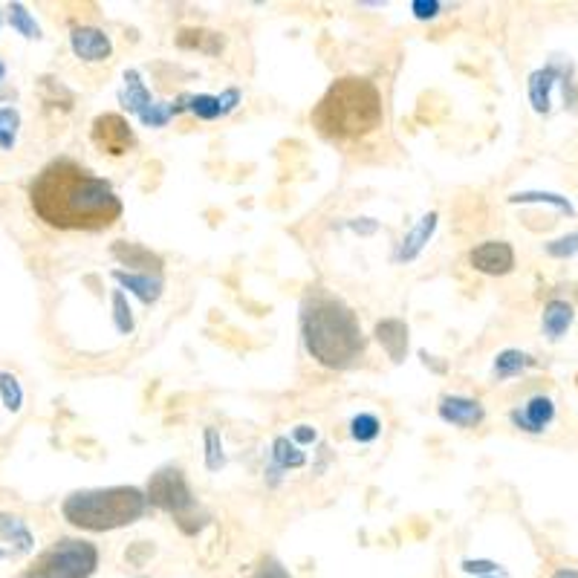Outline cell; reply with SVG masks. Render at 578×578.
I'll list each match as a JSON object with an SVG mask.
<instances>
[{"label":"cell","mask_w":578,"mask_h":578,"mask_svg":"<svg viewBox=\"0 0 578 578\" xmlns=\"http://www.w3.org/2000/svg\"><path fill=\"white\" fill-rule=\"evenodd\" d=\"M29 206L38 220L58 231H102L122 220L124 202L104 177L58 156L29 182Z\"/></svg>","instance_id":"6da1fadb"},{"label":"cell","mask_w":578,"mask_h":578,"mask_svg":"<svg viewBox=\"0 0 578 578\" xmlns=\"http://www.w3.org/2000/svg\"><path fill=\"white\" fill-rule=\"evenodd\" d=\"M301 341L327 370L353 367L367 348L356 309L324 287H312L301 301Z\"/></svg>","instance_id":"7a4b0ae2"},{"label":"cell","mask_w":578,"mask_h":578,"mask_svg":"<svg viewBox=\"0 0 578 578\" xmlns=\"http://www.w3.org/2000/svg\"><path fill=\"white\" fill-rule=\"evenodd\" d=\"M382 90L365 75H345L327 87L309 122L327 142H356L382 128Z\"/></svg>","instance_id":"3957f363"},{"label":"cell","mask_w":578,"mask_h":578,"mask_svg":"<svg viewBox=\"0 0 578 578\" xmlns=\"http://www.w3.org/2000/svg\"><path fill=\"white\" fill-rule=\"evenodd\" d=\"M148 512L145 492L139 486H107V489H78L61 501L64 521L82 533H113Z\"/></svg>","instance_id":"277c9868"},{"label":"cell","mask_w":578,"mask_h":578,"mask_svg":"<svg viewBox=\"0 0 578 578\" xmlns=\"http://www.w3.org/2000/svg\"><path fill=\"white\" fill-rule=\"evenodd\" d=\"M142 492H145L148 506L171 514L182 535L194 538L211 524V512L200 506V501L191 492V483L180 465H171V463L160 465L148 477V486Z\"/></svg>","instance_id":"5b68a950"},{"label":"cell","mask_w":578,"mask_h":578,"mask_svg":"<svg viewBox=\"0 0 578 578\" xmlns=\"http://www.w3.org/2000/svg\"><path fill=\"white\" fill-rule=\"evenodd\" d=\"M29 570L35 578H93L99 570V546L84 538H58Z\"/></svg>","instance_id":"8992f818"},{"label":"cell","mask_w":578,"mask_h":578,"mask_svg":"<svg viewBox=\"0 0 578 578\" xmlns=\"http://www.w3.org/2000/svg\"><path fill=\"white\" fill-rule=\"evenodd\" d=\"M90 139L107 156H124L136 148L133 124L122 113H99L90 124Z\"/></svg>","instance_id":"52a82bcc"},{"label":"cell","mask_w":578,"mask_h":578,"mask_svg":"<svg viewBox=\"0 0 578 578\" xmlns=\"http://www.w3.org/2000/svg\"><path fill=\"white\" fill-rule=\"evenodd\" d=\"M468 267L489 278L509 275L514 269V249L506 240H483L468 252Z\"/></svg>","instance_id":"ba28073f"},{"label":"cell","mask_w":578,"mask_h":578,"mask_svg":"<svg viewBox=\"0 0 578 578\" xmlns=\"http://www.w3.org/2000/svg\"><path fill=\"white\" fill-rule=\"evenodd\" d=\"M70 50L75 58L87 61V64H102V61L113 55V41L99 26H73Z\"/></svg>","instance_id":"9c48e42d"},{"label":"cell","mask_w":578,"mask_h":578,"mask_svg":"<svg viewBox=\"0 0 578 578\" xmlns=\"http://www.w3.org/2000/svg\"><path fill=\"white\" fill-rule=\"evenodd\" d=\"M436 416L448 426L457 428H477L483 419H486V408H483L480 399L460 397V394H446L436 405Z\"/></svg>","instance_id":"30bf717a"},{"label":"cell","mask_w":578,"mask_h":578,"mask_svg":"<svg viewBox=\"0 0 578 578\" xmlns=\"http://www.w3.org/2000/svg\"><path fill=\"white\" fill-rule=\"evenodd\" d=\"M436 226H440V214H436V211H428V214L419 217V220L408 231H405V238L397 243L394 260L397 263H414L419 255L426 252V246L431 243Z\"/></svg>","instance_id":"8fae6325"},{"label":"cell","mask_w":578,"mask_h":578,"mask_svg":"<svg viewBox=\"0 0 578 578\" xmlns=\"http://www.w3.org/2000/svg\"><path fill=\"white\" fill-rule=\"evenodd\" d=\"M111 255L119 267H128L124 272H151V275H162L165 260L162 255L151 252L142 243H131V240H113L111 243Z\"/></svg>","instance_id":"7c38bea8"},{"label":"cell","mask_w":578,"mask_h":578,"mask_svg":"<svg viewBox=\"0 0 578 578\" xmlns=\"http://www.w3.org/2000/svg\"><path fill=\"white\" fill-rule=\"evenodd\" d=\"M373 338L379 341V348L387 353L394 365H402L411 350V330L402 318H382L373 327Z\"/></svg>","instance_id":"4fadbf2b"},{"label":"cell","mask_w":578,"mask_h":578,"mask_svg":"<svg viewBox=\"0 0 578 578\" xmlns=\"http://www.w3.org/2000/svg\"><path fill=\"white\" fill-rule=\"evenodd\" d=\"M113 280L119 284V289L124 295H133L142 304H156L165 292V280L162 275H151V272H124V269H113L111 272Z\"/></svg>","instance_id":"5bb4252c"},{"label":"cell","mask_w":578,"mask_h":578,"mask_svg":"<svg viewBox=\"0 0 578 578\" xmlns=\"http://www.w3.org/2000/svg\"><path fill=\"white\" fill-rule=\"evenodd\" d=\"M509 419H512L514 428H521L526 434H541L555 419V402L550 397L538 394V397L529 399L524 408H514L509 414Z\"/></svg>","instance_id":"9a60e30c"},{"label":"cell","mask_w":578,"mask_h":578,"mask_svg":"<svg viewBox=\"0 0 578 578\" xmlns=\"http://www.w3.org/2000/svg\"><path fill=\"white\" fill-rule=\"evenodd\" d=\"M174 44L185 53H202V55H220L226 50V38L223 33H214V29H202V26H182Z\"/></svg>","instance_id":"2e32d148"},{"label":"cell","mask_w":578,"mask_h":578,"mask_svg":"<svg viewBox=\"0 0 578 578\" xmlns=\"http://www.w3.org/2000/svg\"><path fill=\"white\" fill-rule=\"evenodd\" d=\"M122 93H119V102H122V107L128 113H133L136 119L142 116L148 107L153 104V96H151V90H148V84L142 82V73H139L136 67H131V70H124V75H122Z\"/></svg>","instance_id":"e0dca14e"},{"label":"cell","mask_w":578,"mask_h":578,"mask_svg":"<svg viewBox=\"0 0 578 578\" xmlns=\"http://www.w3.org/2000/svg\"><path fill=\"white\" fill-rule=\"evenodd\" d=\"M561 78V70L555 64L541 67L529 75V104H533L535 113H550L553 107V87Z\"/></svg>","instance_id":"ac0fdd59"},{"label":"cell","mask_w":578,"mask_h":578,"mask_svg":"<svg viewBox=\"0 0 578 578\" xmlns=\"http://www.w3.org/2000/svg\"><path fill=\"white\" fill-rule=\"evenodd\" d=\"M0 538H4L6 544L15 546V553H33L35 550V535L33 529H29V524L24 518H18V514H9V512H0Z\"/></svg>","instance_id":"d6986e66"},{"label":"cell","mask_w":578,"mask_h":578,"mask_svg":"<svg viewBox=\"0 0 578 578\" xmlns=\"http://www.w3.org/2000/svg\"><path fill=\"white\" fill-rule=\"evenodd\" d=\"M573 318H575V312H573V307L567 301H561V299L546 301L544 316H541L544 336L550 338V341H558L573 327Z\"/></svg>","instance_id":"ffe728a7"},{"label":"cell","mask_w":578,"mask_h":578,"mask_svg":"<svg viewBox=\"0 0 578 578\" xmlns=\"http://www.w3.org/2000/svg\"><path fill=\"white\" fill-rule=\"evenodd\" d=\"M269 457H272V465H278L280 472H292V468H304L307 465V451L295 446L289 436H284V434L272 440Z\"/></svg>","instance_id":"44dd1931"},{"label":"cell","mask_w":578,"mask_h":578,"mask_svg":"<svg viewBox=\"0 0 578 578\" xmlns=\"http://www.w3.org/2000/svg\"><path fill=\"white\" fill-rule=\"evenodd\" d=\"M529 367H535V358L524 353V350H514V348H506L495 356V362H492V373L497 379H512V377H518V373L529 370Z\"/></svg>","instance_id":"7402d4cb"},{"label":"cell","mask_w":578,"mask_h":578,"mask_svg":"<svg viewBox=\"0 0 578 578\" xmlns=\"http://www.w3.org/2000/svg\"><path fill=\"white\" fill-rule=\"evenodd\" d=\"M202 463H206L209 472H220V468H226V463H229L223 436L214 426L202 428Z\"/></svg>","instance_id":"603a6c76"},{"label":"cell","mask_w":578,"mask_h":578,"mask_svg":"<svg viewBox=\"0 0 578 578\" xmlns=\"http://www.w3.org/2000/svg\"><path fill=\"white\" fill-rule=\"evenodd\" d=\"M379 434H382V423H379V416L377 414H356L350 419V440L358 443V446H370V443H377L379 440Z\"/></svg>","instance_id":"cb8c5ba5"},{"label":"cell","mask_w":578,"mask_h":578,"mask_svg":"<svg viewBox=\"0 0 578 578\" xmlns=\"http://www.w3.org/2000/svg\"><path fill=\"white\" fill-rule=\"evenodd\" d=\"M111 309H113V327L119 336H131L136 330V316H133V307L128 301V295H124L119 287L111 292Z\"/></svg>","instance_id":"d4e9b609"},{"label":"cell","mask_w":578,"mask_h":578,"mask_svg":"<svg viewBox=\"0 0 578 578\" xmlns=\"http://www.w3.org/2000/svg\"><path fill=\"white\" fill-rule=\"evenodd\" d=\"M9 24L18 35H24L26 41H38L41 38V26L33 18V12H29L24 4H12L9 6Z\"/></svg>","instance_id":"484cf974"},{"label":"cell","mask_w":578,"mask_h":578,"mask_svg":"<svg viewBox=\"0 0 578 578\" xmlns=\"http://www.w3.org/2000/svg\"><path fill=\"white\" fill-rule=\"evenodd\" d=\"M185 111L194 113L200 122H217V119H223L220 102H217V96H209V93H194V96L185 99Z\"/></svg>","instance_id":"4316f807"},{"label":"cell","mask_w":578,"mask_h":578,"mask_svg":"<svg viewBox=\"0 0 578 578\" xmlns=\"http://www.w3.org/2000/svg\"><path fill=\"white\" fill-rule=\"evenodd\" d=\"M509 202H546V206H555L561 214L573 217L575 214V206L561 194H553V191H514L509 194Z\"/></svg>","instance_id":"83f0119b"},{"label":"cell","mask_w":578,"mask_h":578,"mask_svg":"<svg viewBox=\"0 0 578 578\" xmlns=\"http://www.w3.org/2000/svg\"><path fill=\"white\" fill-rule=\"evenodd\" d=\"M18 128H21V113L15 107H0V148L12 151L18 142Z\"/></svg>","instance_id":"f1b7e54d"},{"label":"cell","mask_w":578,"mask_h":578,"mask_svg":"<svg viewBox=\"0 0 578 578\" xmlns=\"http://www.w3.org/2000/svg\"><path fill=\"white\" fill-rule=\"evenodd\" d=\"M0 397H4L6 411L18 414L24 408V387H21L18 377H12V373H0Z\"/></svg>","instance_id":"f546056e"},{"label":"cell","mask_w":578,"mask_h":578,"mask_svg":"<svg viewBox=\"0 0 578 578\" xmlns=\"http://www.w3.org/2000/svg\"><path fill=\"white\" fill-rule=\"evenodd\" d=\"M546 255H550V258H558V260L578 255V231L564 234V238H558V240H553V243H546Z\"/></svg>","instance_id":"4dcf8cb0"},{"label":"cell","mask_w":578,"mask_h":578,"mask_svg":"<svg viewBox=\"0 0 578 578\" xmlns=\"http://www.w3.org/2000/svg\"><path fill=\"white\" fill-rule=\"evenodd\" d=\"M252 578H292V573L287 570V564L275 555H267L260 561V564L255 567Z\"/></svg>","instance_id":"1f68e13d"},{"label":"cell","mask_w":578,"mask_h":578,"mask_svg":"<svg viewBox=\"0 0 578 578\" xmlns=\"http://www.w3.org/2000/svg\"><path fill=\"white\" fill-rule=\"evenodd\" d=\"M460 570L465 575L483 578V575H495L497 570H501V564H497V561H489V558H463L460 561Z\"/></svg>","instance_id":"d6a6232c"},{"label":"cell","mask_w":578,"mask_h":578,"mask_svg":"<svg viewBox=\"0 0 578 578\" xmlns=\"http://www.w3.org/2000/svg\"><path fill=\"white\" fill-rule=\"evenodd\" d=\"M156 553L153 541H136L131 550H124V558H128L131 567H145V561Z\"/></svg>","instance_id":"836d02e7"},{"label":"cell","mask_w":578,"mask_h":578,"mask_svg":"<svg viewBox=\"0 0 578 578\" xmlns=\"http://www.w3.org/2000/svg\"><path fill=\"white\" fill-rule=\"evenodd\" d=\"M411 12L416 21H434L443 12V4L440 0H411Z\"/></svg>","instance_id":"e575fe53"},{"label":"cell","mask_w":578,"mask_h":578,"mask_svg":"<svg viewBox=\"0 0 578 578\" xmlns=\"http://www.w3.org/2000/svg\"><path fill=\"white\" fill-rule=\"evenodd\" d=\"M289 440L299 446V448H304V446H316L318 443V428L316 426H309V423H301V426H295L292 428V436Z\"/></svg>","instance_id":"d590c367"},{"label":"cell","mask_w":578,"mask_h":578,"mask_svg":"<svg viewBox=\"0 0 578 578\" xmlns=\"http://www.w3.org/2000/svg\"><path fill=\"white\" fill-rule=\"evenodd\" d=\"M217 102H220V113H223V119H226V116H231L234 111H238L240 102H243V96H240L238 87H226V90L220 93V96H217Z\"/></svg>","instance_id":"8d00e7d4"},{"label":"cell","mask_w":578,"mask_h":578,"mask_svg":"<svg viewBox=\"0 0 578 578\" xmlns=\"http://www.w3.org/2000/svg\"><path fill=\"white\" fill-rule=\"evenodd\" d=\"M348 229L356 231V234H362V238H370V234L379 231V220H373V217H350Z\"/></svg>","instance_id":"74e56055"},{"label":"cell","mask_w":578,"mask_h":578,"mask_svg":"<svg viewBox=\"0 0 578 578\" xmlns=\"http://www.w3.org/2000/svg\"><path fill=\"white\" fill-rule=\"evenodd\" d=\"M280 480H284V472H280L278 465H272V463H269V468H267V483L275 489V486H280Z\"/></svg>","instance_id":"f35d334b"},{"label":"cell","mask_w":578,"mask_h":578,"mask_svg":"<svg viewBox=\"0 0 578 578\" xmlns=\"http://www.w3.org/2000/svg\"><path fill=\"white\" fill-rule=\"evenodd\" d=\"M550 578H578V570H573V567H561V570H555Z\"/></svg>","instance_id":"ab89813d"},{"label":"cell","mask_w":578,"mask_h":578,"mask_svg":"<svg viewBox=\"0 0 578 578\" xmlns=\"http://www.w3.org/2000/svg\"><path fill=\"white\" fill-rule=\"evenodd\" d=\"M6 78V64H4V58H0V82Z\"/></svg>","instance_id":"60d3db41"},{"label":"cell","mask_w":578,"mask_h":578,"mask_svg":"<svg viewBox=\"0 0 578 578\" xmlns=\"http://www.w3.org/2000/svg\"><path fill=\"white\" fill-rule=\"evenodd\" d=\"M18 578H35V573H33V570H24V573H21Z\"/></svg>","instance_id":"b9f144b4"},{"label":"cell","mask_w":578,"mask_h":578,"mask_svg":"<svg viewBox=\"0 0 578 578\" xmlns=\"http://www.w3.org/2000/svg\"><path fill=\"white\" fill-rule=\"evenodd\" d=\"M6 558V550H0V561H4Z\"/></svg>","instance_id":"7bdbcfd3"},{"label":"cell","mask_w":578,"mask_h":578,"mask_svg":"<svg viewBox=\"0 0 578 578\" xmlns=\"http://www.w3.org/2000/svg\"><path fill=\"white\" fill-rule=\"evenodd\" d=\"M483 578H497V573H495V575H483Z\"/></svg>","instance_id":"ee69618b"},{"label":"cell","mask_w":578,"mask_h":578,"mask_svg":"<svg viewBox=\"0 0 578 578\" xmlns=\"http://www.w3.org/2000/svg\"><path fill=\"white\" fill-rule=\"evenodd\" d=\"M575 382H578V379H575Z\"/></svg>","instance_id":"f6af8a7d"}]
</instances>
